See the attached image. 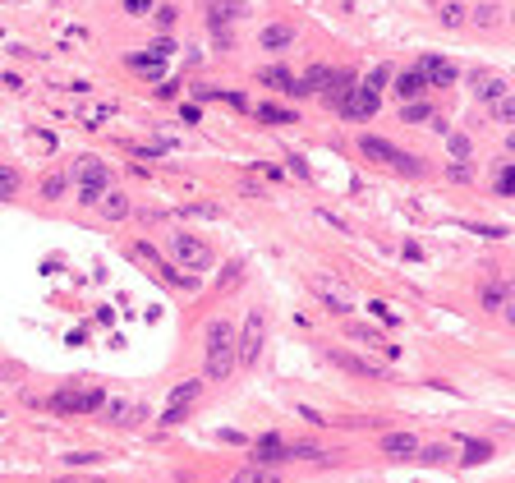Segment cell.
<instances>
[{"label": "cell", "mask_w": 515, "mask_h": 483, "mask_svg": "<svg viewBox=\"0 0 515 483\" xmlns=\"http://www.w3.org/2000/svg\"><path fill=\"white\" fill-rule=\"evenodd\" d=\"M14 193H18V170L0 166V198H14Z\"/></svg>", "instance_id": "obj_29"}, {"label": "cell", "mask_w": 515, "mask_h": 483, "mask_svg": "<svg viewBox=\"0 0 515 483\" xmlns=\"http://www.w3.org/2000/svg\"><path fill=\"white\" fill-rule=\"evenodd\" d=\"M180 212H184V217H221L212 202H193V207H180Z\"/></svg>", "instance_id": "obj_33"}, {"label": "cell", "mask_w": 515, "mask_h": 483, "mask_svg": "<svg viewBox=\"0 0 515 483\" xmlns=\"http://www.w3.org/2000/svg\"><path fill=\"white\" fill-rule=\"evenodd\" d=\"M386 79H391V70H386V65H377V70L368 74V83H364V88H373V92H377V88H382Z\"/></svg>", "instance_id": "obj_34"}, {"label": "cell", "mask_w": 515, "mask_h": 483, "mask_svg": "<svg viewBox=\"0 0 515 483\" xmlns=\"http://www.w3.org/2000/svg\"><path fill=\"white\" fill-rule=\"evenodd\" d=\"M349 88H354V74H349V70H332V79H327V88L318 92V97H322L327 111H336V106H341V97H345Z\"/></svg>", "instance_id": "obj_13"}, {"label": "cell", "mask_w": 515, "mask_h": 483, "mask_svg": "<svg viewBox=\"0 0 515 483\" xmlns=\"http://www.w3.org/2000/svg\"><path fill=\"white\" fill-rule=\"evenodd\" d=\"M428 88V83H423V74L419 70H405V74H396V92L401 97H410V102H419V92Z\"/></svg>", "instance_id": "obj_22"}, {"label": "cell", "mask_w": 515, "mask_h": 483, "mask_svg": "<svg viewBox=\"0 0 515 483\" xmlns=\"http://www.w3.org/2000/svg\"><path fill=\"white\" fill-rule=\"evenodd\" d=\"M226 97V106H235V111H249V102H244V92H221Z\"/></svg>", "instance_id": "obj_39"}, {"label": "cell", "mask_w": 515, "mask_h": 483, "mask_svg": "<svg viewBox=\"0 0 515 483\" xmlns=\"http://www.w3.org/2000/svg\"><path fill=\"white\" fill-rule=\"evenodd\" d=\"M401 115H405L410 124H419V120H433V106H428V102H405Z\"/></svg>", "instance_id": "obj_27"}, {"label": "cell", "mask_w": 515, "mask_h": 483, "mask_svg": "<svg viewBox=\"0 0 515 483\" xmlns=\"http://www.w3.org/2000/svg\"><path fill=\"white\" fill-rule=\"evenodd\" d=\"M488 456H492V442H470L460 465H479V460H488Z\"/></svg>", "instance_id": "obj_28"}, {"label": "cell", "mask_w": 515, "mask_h": 483, "mask_svg": "<svg viewBox=\"0 0 515 483\" xmlns=\"http://www.w3.org/2000/svg\"><path fill=\"white\" fill-rule=\"evenodd\" d=\"M51 405L60 414H92V410H102V405H106V391H60Z\"/></svg>", "instance_id": "obj_8"}, {"label": "cell", "mask_w": 515, "mask_h": 483, "mask_svg": "<svg viewBox=\"0 0 515 483\" xmlns=\"http://www.w3.org/2000/svg\"><path fill=\"white\" fill-rule=\"evenodd\" d=\"M419 74H423V83H433V88H451V83L460 79V74H455V65L446 60V55H423Z\"/></svg>", "instance_id": "obj_11"}, {"label": "cell", "mask_w": 515, "mask_h": 483, "mask_svg": "<svg viewBox=\"0 0 515 483\" xmlns=\"http://www.w3.org/2000/svg\"><path fill=\"white\" fill-rule=\"evenodd\" d=\"M479 304L488 308V313L515 318V308H511V281H483V290H479Z\"/></svg>", "instance_id": "obj_10"}, {"label": "cell", "mask_w": 515, "mask_h": 483, "mask_svg": "<svg viewBox=\"0 0 515 483\" xmlns=\"http://www.w3.org/2000/svg\"><path fill=\"white\" fill-rule=\"evenodd\" d=\"M55 483H106V479H87V474H60Z\"/></svg>", "instance_id": "obj_40"}, {"label": "cell", "mask_w": 515, "mask_h": 483, "mask_svg": "<svg viewBox=\"0 0 515 483\" xmlns=\"http://www.w3.org/2000/svg\"><path fill=\"white\" fill-rule=\"evenodd\" d=\"M124 60H129V70L134 74H143V79H161V70H166V65L157 60V51H134V55H124Z\"/></svg>", "instance_id": "obj_21"}, {"label": "cell", "mask_w": 515, "mask_h": 483, "mask_svg": "<svg viewBox=\"0 0 515 483\" xmlns=\"http://www.w3.org/2000/svg\"><path fill=\"white\" fill-rule=\"evenodd\" d=\"M313 290H318V299H322L327 308H336V313H349V295L336 281H313Z\"/></svg>", "instance_id": "obj_20"}, {"label": "cell", "mask_w": 515, "mask_h": 483, "mask_svg": "<svg viewBox=\"0 0 515 483\" xmlns=\"http://www.w3.org/2000/svg\"><path fill=\"white\" fill-rule=\"evenodd\" d=\"M377 106H382V97L373 88H349L341 97V106H336V115H345V120H368V115H377Z\"/></svg>", "instance_id": "obj_5"}, {"label": "cell", "mask_w": 515, "mask_h": 483, "mask_svg": "<svg viewBox=\"0 0 515 483\" xmlns=\"http://www.w3.org/2000/svg\"><path fill=\"white\" fill-rule=\"evenodd\" d=\"M262 354V313L254 308V313H244V336H235V364H258Z\"/></svg>", "instance_id": "obj_4"}, {"label": "cell", "mask_w": 515, "mask_h": 483, "mask_svg": "<svg viewBox=\"0 0 515 483\" xmlns=\"http://www.w3.org/2000/svg\"><path fill=\"white\" fill-rule=\"evenodd\" d=\"M230 483H258V465H244V470H239V474L230 479Z\"/></svg>", "instance_id": "obj_38"}, {"label": "cell", "mask_w": 515, "mask_h": 483, "mask_svg": "<svg viewBox=\"0 0 515 483\" xmlns=\"http://www.w3.org/2000/svg\"><path fill=\"white\" fill-rule=\"evenodd\" d=\"M74 180H79V202L83 207H97V198L111 185V170H106L102 157H79L74 161Z\"/></svg>", "instance_id": "obj_3"}, {"label": "cell", "mask_w": 515, "mask_h": 483, "mask_svg": "<svg viewBox=\"0 0 515 483\" xmlns=\"http://www.w3.org/2000/svg\"><path fill=\"white\" fill-rule=\"evenodd\" d=\"M451 180H455V185H470V180H474V170L465 166V161H455V166H451Z\"/></svg>", "instance_id": "obj_36"}, {"label": "cell", "mask_w": 515, "mask_h": 483, "mask_svg": "<svg viewBox=\"0 0 515 483\" xmlns=\"http://www.w3.org/2000/svg\"><path fill=\"white\" fill-rule=\"evenodd\" d=\"M382 451L391 460H410L414 451H419V438H414V433H382Z\"/></svg>", "instance_id": "obj_14"}, {"label": "cell", "mask_w": 515, "mask_h": 483, "mask_svg": "<svg viewBox=\"0 0 515 483\" xmlns=\"http://www.w3.org/2000/svg\"><path fill=\"white\" fill-rule=\"evenodd\" d=\"M235 327L221 318V322L207 327V350H202V373H207L212 382H226L230 373H235Z\"/></svg>", "instance_id": "obj_1"}, {"label": "cell", "mask_w": 515, "mask_h": 483, "mask_svg": "<svg viewBox=\"0 0 515 483\" xmlns=\"http://www.w3.org/2000/svg\"><path fill=\"white\" fill-rule=\"evenodd\" d=\"M332 364H341V369L349 373H359V378H382V364H368V359H354V354H345V350H332Z\"/></svg>", "instance_id": "obj_19"}, {"label": "cell", "mask_w": 515, "mask_h": 483, "mask_svg": "<svg viewBox=\"0 0 515 483\" xmlns=\"http://www.w3.org/2000/svg\"><path fill=\"white\" fill-rule=\"evenodd\" d=\"M65 180H70V175H65V170H51V175H46L42 180V198H60V193H65Z\"/></svg>", "instance_id": "obj_26"}, {"label": "cell", "mask_w": 515, "mask_h": 483, "mask_svg": "<svg viewBox=\"0 0 515 483\" xmlns=\"http://www.w3.org/2000/svg\"><path fill=\"white\" fill-rule=\"evenodd\" d=\"M359 152H364L368 161H377V166H386V170H405V175H419V157L401 152L396 143L377 139V134H359Z\"/></svg>", "instance_id": "obj_2"}, {"label": "cell", "mask_w": 515, "mask_h": 483, "mask_svg": "<svg viewBox=\"0 0 515 483\" xmlns=\"http://www.w3.org/2000/svg\"><path fill=\"white\" fill-rule=\"evenodd\" d=\"M281 460H318V465H332V451L313 447V442H286Z\"/></svg>", "instance_id": "obj_16"}, {"label": "cell", "mask_w": 515, "mask_h": 483, "mask_svg": "<svg viewBox=\"0 0 515 483\" xmlns=\"http://www.w3.org/2000/svg\"><path fill=\"white\" fill-rule=\"evenodd\" d=\"M97 207H102V217L106 221H124V217H129V212H134V202L129 198H124V193H102V198H97Z\"/></svg>", "instance_id": "obj_18"}, {"label": "cell", "mask_w": 515, "mask_h": 483, "mask_svg": "<svg viewBox=\"0 0 515 483\" xmlns=\"http://www.w3.org/2000/svg\"><path fill=\"white\" fill-rule=\"evenodd\" d=\"M497 193H515V166H497Z\"/></svg>", "instance_id": "obj_32"}, {"label": "cell", "mask_w": 515, "mask_h": 483, "mask_svg": "<svg viewBox=\"0 0 515 483\" xmlns=\"http://www.w3.org/2000/svg\"><path fill=\"white\" fill-rule=\"evenodd\" d=\"M258 42L267 46V51H281V46L295 42V23H267V28L258 33Z\"/></svg>", "instance_id": "obj_17"}, {"label": "cell", "mask_w": 515, "mask_h": 483, "mask_svg": "<svg viewBox=\"0 0 515 483\" xmlns=\"http://www.w3.org/2000/svg\"><path fill=\"white\" fill-rule=\"evenodd\" d=\"M492 111H497V120H502V124H511V120H515V97H511V92H506V97H497V102H492Z\"/></svg>", "instance_id": "obj_30"}, {"label": "cell", "mask_w": 515, "mask_h": 483, "mask_svg": "<svg viewBox=\"0 0 515 483\" xmlns=\"http://www.w3.org/2000/svg\"><path fill=\"white\" fill-rule=\"evenodd\" d=\"M423 460H428V465H451V451L437 442V447H423Z\"/></svg>", "instance_id": "obj_31"}, {"label": "cell", "mask_w": 515, "mask_h": 483, "mask_svg": "<svg viewBox=\"0 0 515 483\" xmlns=\"http://www.w3.org/2000/svg\"><path fill=\"white\" fill-rule=\"evenodd\" d=\"M170 249H175V258H180L189 272H207L212 267V249L202 244V239H193V235H175Z\"/></svg>", "instance_id": "obj_6"}, {"label": "cell", "mask_w": 515, "mask_h": 483, "mask_svg": "<svg viewBox=\"0 0 515 483\" xmlns=\"http://www.w3.org/2000/svg\"><path fill=\"white\" fill-rule=\"evenodd\" d=\"M437 18H442L446 28H465V5H455V0H437Z\"/></svg>", "instance_id": "obj_23"}, {"label": "cell", "mask_w": 515, "mask_h": 483, "mask_svg": "<svg viewBox=\"0 0 515 483\" xmlns=\"http://www.w3.org/2000/svg\"><path fill=\"white\" fill-rule=\"evenodd\" d=\"M281 451H286V442H281L276 433H267V438L254 442V465H286V460H281Z\"/></svg>", "instance_id": "obj_15"}, {"label": "cell", "mask_w": 515, "mask_h": 483, "mask_svg": "<svg viewBox=\"0 0 515 483\" xmlns=\"http://www.w3.org/2000/svg\"><path fill=\"white\" fill-rule=\"evenodd\" d=\"M102 414L111 419V428H139V423H148V405H139V401H111V405H102Z\"/></svg>", "instance_id": "obj_7"}, {"label": "cell", "mask_w": 515, "mask_h": 483, "mask_svg": "<svg viewBox=\"0 0 515 483\" xmlns=\"http://www.w3.org/2000/svg\"><path fill=\"white\" fill-rule=\"evenodd\" d=\"M258 120L262 124H295V111H286V106H258Z\"/></svg>", "instance_id": "obj_24"}, {"label": "cell", "mask_w": 515, "mask_h": 483, "mask_svg": "<svg viewBox=\"0 0 515 483\" xmlns=\"http://www.w3.org/2000/svg\"><path fill=\"white\" fill-rule=\"evenodd\" d=\"M451 152L455 157H470V139H465V134H451Z\"/></svg>", "instance_id": "obj_37"}, {"label": "cell", "mask_w": 515, "mask_h": 483, "mask_svg": "<svg viewBox=\"0 0 515 483\" xmlns=\"http://www.w3.org/2000/svg\"><path fill=\"white\" fill-rule=\"evenodd\" d=\"M470 88H474V97H479V102H497V97H506V79H502V74H488V70H474L470 74Z\"/></svg>", "instance_id": "obj_12"}, {"label": "cell", "mask_w": 515, "mask_h": 483, "mask_svg": "<svg viewBox=\"0 0 515 483\" xmlns=\"http://www.w3.org/2000/svg\"><path fill=\"white\" fill-rule=\"evenodd\" d=\"M327 79H332V70H327V65H313V70L299 79V83H304V97H308V92H322V88H327Z\"/></svg>", "instance_id": "obj_25"}, {"label": "cell", "mask_w": 515, "mask_h": 483, "mask_svg": "<svg viewBox=\"0 0 515 483\" xmlns=\"http://www.w3.org/2000/svg\"><path fill=\"white\" fill-rule=\"evenodd\" d=\"M124 9H129V14H152L157 0H124Z\"/></svg>", "instance_id": "obj_35"}, {"label": "cell", "mask_w": 515, "mask_h": 483, "mask_svg": "<svg viewBox=\"0 0 515 483\" xmlns=\"http://www.w3.org/2000/svg\"><path fill=\"white\" fill-rule=\"evenodd\" d=\"M198 391H202V382H180V386H175V391H170V410L161 414V423H166V428H175V423L189 414V405L198 401Z\"/></svg>", "instance_id": "obj_9"}]
</instances>
